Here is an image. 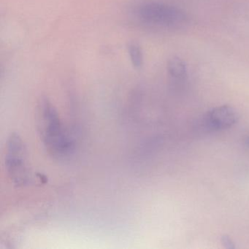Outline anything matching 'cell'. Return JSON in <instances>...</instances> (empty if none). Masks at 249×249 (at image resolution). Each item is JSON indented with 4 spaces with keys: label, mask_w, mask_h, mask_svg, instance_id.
Instances as JSON below:
<instances>
[{
    "label": "cell",
    "mask_w": 249,
    "mask_h": 249,
    "mask_svg": "<svg viewBox=\"0 0 249 249\" xmlns=\"http://www.w3.org/2000/svg\"><path fill=\"white\" fill-rule=\"evenodd\" d=\"M221 243L224 245V247L229 249H234V243L232 240L227 235H224L221 237Z\"/></svg>",
    "instance_id": "obj_5"
},
{
    "label": "cell",
    "mask_w": 249,
    "mask_h": 249,
    "mask_svg": "<svg viewBox=\"0 0 249 249\" xmlns=\"http://www.w3.org/2000/svg\"><path fill=\"white\" fill-rule=\"evenodd\" d=\"M247 144H248V145H249V139H248V141H247Z\"/></svg>",
    "instance_id": "obj_6"
},
{
    "label": "cell",
    "mask_w": 249,
    "mask_h": 249,
    "mask_svg": "<svg viewBox=\"0 0 249 249\" xmlns=\"http://www.w3.org/2000/svg\"><path fill=\"white\" fill-rule=\"evenodd\" d=\"M167 71L175 79L184 80L187 76L186 63L179 57H173L168 61Z\"/></svg>",
    "instance_id": "obj_3"
},
{
    "label": "cell",
    "mask_w": 249,
    "mask_h": 249,
    "mask_svg": "<svg viewBox=\"0 0 249 249\" xmlns=\"http://www.w3.org/2000/svg\"><path fill=\"white\" fill-rule=\"evenodd\" d=\"M128 53L130 58L131 62L134 68L140 69L143 65V53L141 46L136 43H131L128 45Z\"/></svg>",
    "instance_id": "obj_4"
},
{
    "label": "cell",
    "mask_w": 249,
    "mask_h": 249,
    "mask_svg": "<svg viewBox=\"0 0 249 249\" xmlns=\"http://www.w3.org/2000/svg\"><path fill=\"white\" fill-rule=\"evenodd\" d=\"M237 121V113L229 106L214 107L205 116V126L212 131L225 130L234 126Z\"/></svg>",
    "instance_id": "obj_2"
},
{
    "label": "cell",
    "mask_w": 249,
    "mask_h": 249,
    "mask_svg": "<svg viewBox=\"0 0 249 249\" xmlns=\"http://www.w3.org/2000/svg\"><path fill=\"white\" fill-rule=\"evenodd\" d=\"M135 14L142 22L160 28H183L188 21L183 11L161 2H142L137 7Z\"/></svg>",
    "instance_id": "obj_1"
}]
</instances>
